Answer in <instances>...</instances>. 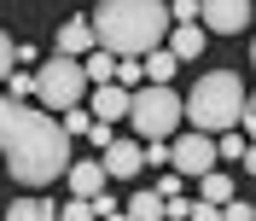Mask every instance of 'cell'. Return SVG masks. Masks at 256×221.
Masks as SVG:
<instances>
[{
	"label": "cell",
	"instance_id": "6da1fadb",
	"mask_svg": "<svg viewBox=\"0 0 256 221\" xmlns=\"http://www.w3.org/2000/svg\"><path fill=\"white\" fill-rule=\"evenodd\" d=\"M70 128L52 122L47 105L35 110L24 105V99L0 94V158H6V169H12L18 186H47V180H58V174H70Z\"/></svg>",
	"mask_w": 256,
	"mask_h": 221
},
{
	"label": "cell",
	"instance_id": "7a4b0ae2",
	"mask_svg": "<svg viewBox=\"0 0 256 221\" xmlns=\"http://www.w3.org/2000/svg\"><path fill=\"white\" fill-rule=\"evenodd\" d=\"M175 12L163 0H99L94 12V30H99V47H111L116 58H146L169 35Z\"/></svg>",
	"mask_w": 256,
	"mask_h": 221
},
{
	"label": "cell",
	"instance_id": "3957f363",
	"mask_svg": "<svg viewBox=\"0 0 256 221\" xmlns=\"http://www.w3.org/2000/svg\"><path fill=\"white\" fill-rule=\"evenodd\" d=\"M244 110H250V99H244V88H239L233 70H210V76L192 82V94H186V122L204 128V134H227V128H239Z\"/></svg>",
	"mask_w": 256,
	"mask_h": 221
},
{
	"label": "cell",
	"instance_id": "277c9868",
	"mask_svg": "<svg viewBox=\"0 0 256 221\" xmlns=\"http://www.w3.org/2000/svg\"><path fill=\"white\" fill-rule=\"evenodd\" d=\"M128 122H134L140 140H175V128L186 122V99L169 82H140L134 105H128Z\"/></svg>",
	"mask_w": 256,
	"mask_h": 221
},
{
	"label": "cell",
	"instance_id": "5b68a950",
	"mask_svg": "<svg viewBox=\"0 0 256 221\" xmlns=\"http://www.w3.org/2000/svg\"><path fill=\"white\" fill-rule=\"evenodd\" d=\"M35 99H41L47 110L82 105V99H88V64L70 58V52H58L52 64H41V70H35Z\"/></svg>",
	"mask_w": 256,
	"mask_h": 221
},
{
	"label": "cell",
	"instance_id": "8992f818",
	"mask_svg": "<svg viewBox=\"0 0 256 221\" xmlns=\"http://www.w3.org/2000/svg\"><path fill=\"white\" fill-rule=\"evenodd\" d=\"M169 163H175L186 180H198V174H210L222 163V146H216V134H204V128H186V134L169 140Z\"/></svg>",
	"mask_w": 256,
	"mask_h": 221
},
{
	"label": "cell",
	"instance_id": "52a82bcc",
	"mask_svg": "<svg viewBox=\"0 0 256 221\" xmlns=\"http://www.w3.org/2000/svg\"><path fill=\"white\" fill-rule=\"evenodd\" d=\"M204 30L210 35H239L244 30V18H250V0H204Z\"/></svg>",
	"mask_w": 256,
	"mask_h": 221
},
{
	"label": "cell",
	"instance_id": "ba28073f",
	"mask_svg": "<svg viewBox=\"0 0 256 221\" xmlns=\"http://www.w3.org/2000/svg\"><path fill=\"white\" fill-rule=\"evenodd\" d=\"M105 169H111V180H134L146 169V140H111L105 146Z\"/></svg>",
	"mask_w": 256,
	"mask_h": 221
},
{
	"label": "cell",
	"instance_id": "9c48e42d",
	"mask_svg": "<svg viewBox=\"0 0 256 221\" xmlns=\"http://www.w3.org/2000/svg\"><path fill=\"white\" fill-rule=\"evenodd\" d=\"M94 47H99L94 18H70V24H58V52H70V58H88Z\"/></svg>",
	"mask_w": 256,
	"mask_h": 221
},
{
	"label": "cell",
	"instance_id": "30bf717a",
	"mask_svg": "<svg viewBox=\"0 0 256 221\" xmlns=\"http://www.w3.org/2000/svg\"><path fill=\"white\" fill-rule=\"evenodd\" d=\"M128 105H134V88H122V82H99V94H94L99 122H122Z\"/></svg>",
	"mask_w": 256,
	"mask_h": 221
},
{
	"label": "cell",
	"instance_id": "8fae6325",
	"mask_svg": "<svg viewBox=\"0 0 256 221\" xmlns=\"http://www.w3.org/2000/svg\"><path fill=\"white\" fill-rule=\"evenodd\" d=\"M105 180H111L105 158H82V163H70V192H76V198H94V192H105Z\"/></svg>",
	"mask_w": 256,
	"mask_h": 221
},
{
	"label": "cell",
	"instance_id": "7c38bea8",
	"mask_svg": "<svg viewBox=\"0 0 256 221\" xmlns=\"http://www.w3.org/2000/svg\"><path fill=\"white\" fill-rule=\"evenodd\" d=\"M204 24H169V52H175L180 64H192L198 52H204Z\"/></svg>",
	"mask_w": 256,
	"mask_h": 221
},
{
	"label": "cell",
	"instance_id": "4fadbf2b",
	"mask_svg": "<svg viewBox=\"0 0 256 221\" xmlns=\"http://www.w3.org/2000/svg\"><path fill=\"white\" fill-rule=\"evenodd\" d=\"M163 210H169V198H163V192L152 186V192H134V198L122 204V216H128V221H158Z\"/></svg>",
	"mask_w": 256,
	"mask_h": 221
},
{
	"label": "cell",
	"instance_id": "5bb4252c",
	"mask_svg": "<svg viewBox=\"0 0 256 221\" xmlns=\"http://www.w3.org/2000/svg\"><path fill=\"white\" fill-rule=\"evenodd\" d=\"M175 70H180V58L169 47H152V52H146V82H175Z\"/></svg>",
	"mask_w": 256,
	"mask_h": 221
},
{
	"label": "cell",
	"instance_id": "9a60e30c",
	"mask_svg": "<svg viewBox=\"0 0 256 221\" xmlns=\"http://www.w3.org/2000/svg\"><path fill=\"white\" fill-rule=\"evenodd\" d=\"M82 64H88V82H116V52L111 47H94Z\"/></svg>",
	"mask_w": 256,
	"mask_h": 221
},
{
	"label": "cell",
	"instance_id": "2e32d148",
	"mask_svg": "<svg viewBox=\"0 0 256 221\" xmlns=\"http://www.w3.org/2000/svg\"><path fill=\"white\" fill-rule=\"evenodd\" d=\"M198 198H210V204H227V198H233V180H227L222 169L198 174Z\"/></svg>",
	"mask_w": 256,
	"mask_h": 221
},
{
	"label": "cell",
	"instance_id": "e0dca14e",
	"mask_svg": "<svg viewBox=\"0 0 256 221\" xmlns=\"http://www.w3.org/2000/svg\"><path fill=\"white\" fill-rule=\"evenodd\" d=\"M58 216V204H41V198H24V204H12V221H52Z\"/></svg>",
	"mask_w": 256,
	"mask_h": 221
},
{
	"label": "cell",
	"instance_id": "ac0fdd59",
	"mask_svg": "<svg viewBox=\"0 0 256 221\" xmlns=\"http://www.w3.org/2000/svg\"><path fill=\"white\" fill-rule=\"evenodd\" d=\"M216 146H222V158H239L244 163V146H250V140H244L239 128H227V134H216Z\"/></svg>",
	"mask_w": 256,
	"mask_h": 221
},
{
	"label": "cell",
	"instance_id": "d6986e66",
	"mask_svg": "<svg viewBox=\"0 0 256 221\" xmlns=\"http://www.w3.org/2000/svg\"><path fill=\"white\" fill-rule=\"evenodd\" d=\"M116 82H122V88H140V82H146V64L140 58H116Z\"/></svg>",
	"mask_w": 256,
	"mask_h": 221
},
{
	"label": "cell",
	"instance_id": "ffe728a7",
	"mask_svg": "<svg viewBox=\"0 0 256 221\" xmlns=\"http://www.w3.org/2000/svg\"><path fill=\"white\" fill-rule=\"evenodd\" d=\"M64 128H70V134H94V110L70 105V110H64Z\"/></svg>",
	"mask_w": 256,
	"mask_h": 221
},
{
	"label": "cell",
	"instance_id": "44dd1931",
	"mask_svg": "<svg viewBox=\"0 0 256 221\" xmlns=\"http://www.w3.org/2000/svg\"><path fill=\"white\" fill-rule=\"evenodd\" d=\"M169 12H175V24H198V12H204V0H175Z\"/></svg>",
	"mask_w": 256,
	"mask_h": 221
},
{
	"label": "cell",
	"instance_id": "7402d4cb",
	"mask_svg": "<svg viewBox=\"0 0 256 221\" xmlns=\"http://www.w3.org/2000/svg\"><path fill=\"white\" fill-rule=\"evenodd\" d=\"M6 94H12V99H30V94H35V76H24V70L6 76Z\"/></svg>",
	"mask_w": 256,
	"mask_h": 221
},
{
	"label": "cell",
	"instance_id": "603a6c76",
	"mask_svg": "<svg viewBox=\"0 0 256 221\" xmlns=\"http://www.w3.org/2000/svg\"><path fill=\"white\" fill-rule=\"evenodd\" d=\"M180 180H186V174H180L175 163H169V174H163V180H158V192H163V198H180Z\"/></svg>",
	"mask_w": 256,
	"mask_h": 221
},
{
	"label": "cell",
	"instance_id": "cb8c5ba5",
	"mask_svg": "<svg viewBox=\"0 0 256 221\" xmlns=\"http://www.w3.org/2000/svg\"><path fill=\"white\" fill-rule=\"evenodd\" d=\"M94 216H105V221H111V216H122V204H116L111 192H94Z\"/></svg>",
	"mask_w": 256,
	"mask_h": 221
},
{
	"label": "cell",
	"instance_id": "d4e9b609",
	"mask_svg": "<svg viewBox=\"0 0 256 221\" xmlns=\"http://www.w3.org/2000/svg\"><path fill=\"white\" fill-rule=\"evenodd\" d=\"M58 216H64V221H88V216H94V198H76V204H64Z\"/></svg>",
	"mask_w": 256,
	"mask_h": 221
},
{
	"label": "cell",
	"instance_id": "484cf974",
	"mask_svg": "<svg viewBox=\"0 0 256 221\" xmlns=\"http://www.w3.org/2000/svg\"><path fill=\"white\" fill-rule=\"evenodd\" d=\"M222 216H227V221H250L256 210H250V204H233V198H227V204H222Z\"/></svg>",
	"mask_w": 256,
	"mask_h": 221
},
{
	"label": "cell",
	"instance_id": "4316f807",
	"mask_svg": "<svg viewBox=\"0 0 256 221\" xmlns=\"http://www.w3.org/2000/svg\"><path fill=\"white\" fill-rule=\"evenodd\" d=\"M12 58H18V52H12V41H6V35H0V82L12 76Z\"/></svg>",
	"mask_w": 256,
	"mask_h": 221
},
{
	"label": "cell",
	"instance_id": "83f0119b",
	"mask_svg": "<svg viewBox=\"0 0 256 221\" xmlns=\"http://www.w3.org/2000/svg\"><path fill=\"white\" fill-rule=\"evenodd\" d=\"M244 174H256V140L244 146Z\"/></svg>",
	"mask_w": 256,
	"mask_h": 221
},
{
	"label": "cell",
	"instance_id": "f1b7e54d",
	"mask_svg": "<svg viewBox=\"0 0 256 221\" xmlns=\"http://www.w3.org/2000/svg\"><path fill=\"white\" fill-rule=\"evenodd\" d=\"M250 64H256V41H250Z\"/></svg>",
	"mask_w": 256,
	"mask_h": 221
},
{
	"label": "cell",
	"instance_id": "f546056e",
	"mask_svg": "<svg viewBox=\"0 0 256 221\" xmlns=\"http://www.w3.org/2000/svg\"><path fill=\"white\" fill-rule=\"evenodd\" d=\"M250 110H256V94H250Z\"/></svg>",
	"mask_w": 256,
	"mask_h": 221
}]
</instances>
